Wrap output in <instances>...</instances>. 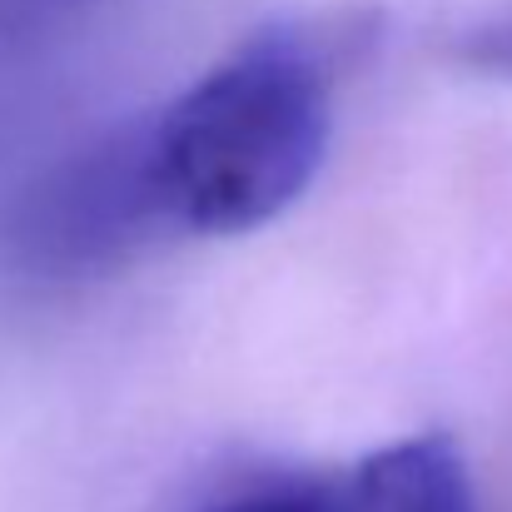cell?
<instances>
[{
  "label": "cell",
  "instance_id": "obj_1",
  "mask_svg": "<svg viewBox=\"0 0 512 512\" xmlns=\"http://www.w3.org/2000/svg\"><path fill=\"white\" fill-rule=\"evenodd\" d=\"M170 239H234L309 194L334 145V75L299 25H264L165 105L135 115Z\"/></svg>",
  "mask_w": 512,
  "mask_h": 512
},
{
  "label": "cell",
  "instance_id": "obj_2",
  "mask_svg": "<svg viewBox=\"0 0 512 512\" xmlns=\"http://www.w3.org/2000/svg\"><path fill=\"white\" fill-rule=\"evenodd\" d=\"M165 239L170 234L140 165L135 120L105 125L40 165L15 189L0 224L5 259L15 274L40 284L105 279Z\"/></svg>",
  "mask_w": 512,
  "mask_h": 512
},
{
  "label": "cell",
  "instance_id": "obj_3",
  "mask_svg": "<svg viewBox=\"0 0 512 512\" xmlns=\"http://www.w3.org/2000/svg\"><path fill=\"white\" fill-rule=\"evenodd\" d=\"M194 512H478V488L448 433H408L353 463L249 483Z\"/></svg>",
  "mask_w": 512,
  "mask_h": 512
},
{
  "label": "cell",
  "instance_id": "obj_4",
  "mask_svg": "<svg viewBox=\"0 0 512 512\" xmlns=\"http://www.w3.org/2000/svg\"><path fill=\"white\" fill-rule=\"evenodd\" d=\"M85 5H100V0H0V25H25V20L85 10Z\"/></svg>",
  "mask_w": 512,
  "mask_h": 512
}]
</instances>
